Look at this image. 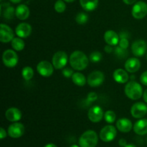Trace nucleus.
<instances>
[{"mask_svg":"<svg viewBox=\"0 0 147 147\" xmlns=\"http://www.w3.org/2000/svg\"><path fill=\"white\" fill-rule=\"evenodd\" d=\"M70 65L76 70H83L88 65V58L84 53L79 50L73 52L69 59Z\"/></svg>","mask_w":147,"mask_h":147,"instance_id":"nucleus-1","label":"nucleus"},{"mask_svg":"<svg viewBox=\"0 0 147 147\" xmlns=\"http://www.w3.org/2000/svg\"><path fill=\"white\" fill-rule=\"evenodd\" d=\"M132 16L135 19L141 20L145 17L147 14V4L144 1H139L135 3L131 10Z\"/></svg>","mask_w":147,"mask_h":147,"instance_id":"nucleus-7","label":"nucleus"},{"mask_svg":"<svg viewBox=\"0 0 147 147\" xmlns=\"http://www.w3.org/2000/svg\"><path fill=\"white\" fill-rule=\"evenodd\" d=\"M140 80L142 84L147 86V70L142 73L140 77Z\"/></svg>","mask_w":147,"mask_h":147,"instance_id":"nucleus-36","label":"nucleus"},{"mask_svg":"<svg viewBox=\"0 0 147 147\" xmlns=\"http://www.w3.org/2000/svg\"><path fill=\"white\" fill-rule=\"evenodd\" d=\"M140 67V60L136 57H130L126 60L124 64V67L126 71L131 73H136L139 70Z\"/></svg>","mask_w":147,"mask_h":147,"instance_id":"nucleus-16","label":"nucleus"},{"mask_svg":"<svg viewBox=\"0 0 147 147\" xmlns=\"http://www.w3.org/2000/svg\"><path fill=\"white\" fill-rule=\"evenodd\" d=\"M104 50L107 53H111L113 51L114 49L112 47L111 45H106V47H105Z\"/></svg>","mask_w":147,"mask_h":147,"instance_id":"nucleus-39","label":"nucleus"},{"mask_svg":"<svg viewBox=\"0 0 147 147\" xmlns=\"http://www.w3.org/2000/svg\"><path fill=\"white\" fill-rule=\"evenodd\" d=\"M147 50V44L144 40H138L134 42L131 45L132 53L136 57H142Z\"/></svg>","mask_w":147,"mask_h":147,"instance_id":"nucleus-11","label":"nucleus"},{"mask_svg":"<svg viewBox=\"0 0 147 147\" xmlns=\"http://www.w3.org/2000/svg\"><path fill=\"white\" fill-rule=\"evenodd\" d=\"M113 52H114L115 55L120 59H124L129 55V52H128L127 49L122 48L119 45L115 47Z\"/></svg>","mask_w":147,"mask_h":147,"instance_id":"nucleus-28","label":"nucleus"},{"mask_svg":"<svg viewBox=\"0 0 147 147\" xmlns=\"http://www.w3.org/2000/svg\"><path fill=\"white\" fill-rule=\"evenodd\" d=\"M5 117L9 121L17 122L22 119V112L17 108H9L6 111Z\"/></svg>","mask_w":147,"mask_h":147,"instance_id":"nucleus-17","label":"nucleus"},{"mask_svg":"<svg viewBox=\"0 0 147 147\" xmlns=\"http://www.w3.org/2000/svg\"><path fill=\"white\" fill-rule=\"evenodd\" d=\"M136 1H137V0H123V1L125 3V4H129V5L134 4Z\"/></svg>","mask_w":147,"mask_h":147,"instance_id":"nucleus-41","label":"nucleus"},{"mask_svg":"<svg viewBox=\"0 0 147 147\" xmlns=\"http://www.w3.org/2000/svg\"><path fill=\"white\" fill-rule=\"evenodd\" d=\"M98 98V95L94 92H90L88 93L87 96V102L88 103H93V102L96 101Z\"/></svg>","mask_w":147,"mask_h":147,"instance_id":"nucleus-35","label":"nucleus"},{"mask_svg":"<svg viewBox=\"0 0 147 147\" xmlns=\"http://www.w3.org/2000/svg\"><path fill=\"white\" fill-rule=\"evenodd\" d=\"M88 20V16L84 12H79L76 17V21L79 24H84Z\"/></svg>","mask_w":147,"mask_h":147,"instance_id":"nucleus-29","label":"nucleus"},{"mask_svg":"<svg viewBox=\"0 0 147 147\" xmlns=\"http://www.w3.org/2000/svg\"><path fill=\"white\" fill-rule=\"evenodd\" d=\"M105 80V76L101 71L99 70H96L90 73L88 76L87 79L88 84L90 86V87L96 88L98 87L102 83L104 82Z\"/></svg>","mask_w":147,"mask_h":147,"instance_id":"nucleus-8","label":"nucleus"},{"mask_svg":"<svg viewBox=\"0 0 147 147\" xmlns=\"http://www.w3.org/2000/svg\"><path fill=\"white\" fill-rule=\"evenodd\" d=\"M62 73H63V75L65 77L68 78H72L74 73H73V70L71 68H70V67H65V68H63Z\"/></svg>","mask_w":147,"mask_h":147,"instance_id":"nucleus-34","label":"nucleus"},{"mask_svg":"<svg viewBox=\"0 0 147 147\" xmlns=\"http://www.w3.org/2000/svg\"><path fill=\"white\" fill-rule=\"evenodd\" d=\"M37 70L40 76L43 77H50L53 73L54 66L53 63H50L47 60H42L37 64Z\"/></svg>","mask_w":147,"mask_h":147,"instance_id":"nucleus-9","label":"nucleus"},{"mask_svg":"<svg viewBox=\"0 0 147 147\" xmlns=\"http://www.w3.org/2000/svg\"><path fill=\"white\" fill-rule=\"evenodd\" d=\"M15 16L20 20H25L30 16V9L25 4H20L16 8Z\"/></svg>","mask_w":147,"mask_h":147,"instance_id":"nucleus-22","label":"nucleus"},{"mask_svg":"<svg viewBox=\"0 0 147 147\" xmlns=\"http://www.w3.org/2000/svg\"><path fill=\"white\" fill-rule=\"evenodd\" d=\"M70 147H80V146H78V145H76V144H73V145H71Z\"/></svg>","mask_w":147,"mask_h":147,"instance_id":"nucleus-47","label":"nucleus"},{"mask_svg":"<svg viewBox=\"0 0 147 147\" xmlns=\"http://www.w3.org/2000/svg\"><path fill=\"white\" fill-rule=\"evenodd\" d=\"M125 147H136L134 144H127Z\"/></svg>","mask_w":147,"mask_h":147,"instance_id":"nucleus-45","label":"nucleus"},{"mask_svg":"<svg viewBox=\"0 0 147 147\" xmlns=\"http://www.w3.org/2000/svg\"><path fill=\"white\" fill-rule=\"evenodd\" d=\"M146 143H147V139H146Z\"/></svg>","mask_w":147,"mask_h":147,"instance_id":"nucleus-49","label":"nucleus"},{"mask_svg":"<svg viewBox=\"0 0 147 147\" xmlns=\"http://www.w3.org/2000/svg\"><path fill=\"white\" fill-rule=\"evenodd\" d=\"M63 1H66V2H69V3H70V2H73V1H74L75 0H63Z\"/></svg>","mask_w":147,"mask_h":147,"instance_id":"nucleus-46","label":"nucleus"},{"mask_svg":"<svg viewBox=\"0 0 147 147\" xmlns=\"http://www.w3.org/2000/svg\"><path fill=\"white\" fill-rule=\"evenodd\" d=\"M80 4L86 11H93L98 7V0H80Z\"/></svg>","mask_w":147,"mask_h":147,"instance_id":"nucleus-24","label":"nucleus"},{"mask_svg":"<svg viewBox=\"0 0 147 147\" xmlns=\"http://www.w3.org/2000/svg\"><path fill=\"white\" fill-rule=\"evenodd\" d=\"M126 96L131 100H138L143 96L142 86L136 81L129 82L124 88Z\"/></svg>","mask_w":147,"mask_h":147,"instance_id":"nucleus-2","label":"nucleus"},{"mask_svg":"<svg viewBox=\"0 0 147 147\" xmlns=\"http://www.w3.org/2000/svg\"><path fill=\"white\" fill-rule=\"evenodd\" d=\"M119 39L120 38H129V33L126 31H122L121 32L120 34H119Z\"/></svg>","mask_w":147,"mask_h":147,"instance_id":"nucleus-37","label":"nucleus"},{"mask_svg":"<svg viewBox=\"0 0 147 147\" xmlns=\"http://www.w3.org/2000/svg\"><path fill=\"white\" fill-rule=\"evenodd\" d=\"M147 113V106L142 102L134 103L131 108V114L135 119H142Z\"/></svg>","mask_w":147,"mask_h":147,"instance_id":"nucleus-10","label":"nucleus"},{"mask_svg":"<svg viewBox=\"0 0 147 147\" xmlns=\"http://www.w3.org/2000/svg\"><path fill=\"white\" fill-rule=\"evenodd\" d=\"M104 40L108 45L116 46L119 42V35L113 30H108L104 34Z\"/></svg>","mask_w":147,"mask_h":147,"instance_id":"nucleus-19","label":"nucleus"},{"mask_svg":"<svg viewBox=\"0 0 147 147\" xmlns=\"http://www.w3.org/2000/svg\"><path fill=\"white\" fill-rule=\"evenodd\" d=\"M98 142V138L96 131L88 130L80 136L79 139L80 147H96Z\"/></svg>","mask_w":147,"mask_h":147,"instance_id":"nucleus-3","label":"nucleus"},{"mask_svg":"<svg viewBox=\"0 0 147 147\" xmlns=\"http://www.w3.org/2000/svg\"><path fill=\"white\" fill-rule=\"evenodd\" d=\"M117 131L116 128L112 125L104 126L100 131V139L104 142H110L116 138Z\"/></svg>","mask_w":147,"mask_h":147,"instance_id":"nucleus-5","label":"nucleus"},{"mask_svg":"<svg viewBox=\"0 0 147 147\" xmlns=\"http://www.w3.org/2000/svg\"><path fill=\"white\" fill-rule=\"evenodd\" d=\"M7 136V132L3 128L0 129V139H4Z\"/></svg>","mask_w":147,"mask_h":147,"instance_id":"nucleus-38","label":"nucleus"},{"mask_svg":"<svg viewBox=\"0 0 147 147\" xmlns=\"http://www.w3.org/2000/svg\"><path fill=\"white\" fill-rule=\"evenodd\" d=\"M88 117L93 123L100 122L103 119V117H104L103 109L98 106H95L90 108L88 113Z\"/></svg>","mask_w":147,"mask_h":147,"instance_id":"nucleus-13","label":"nucleus"},{"mask_svg":"<svg viewBox=\"0 0 147 147\" xmlns=\"http://www.w3.org/2000/svg\"><path fill=\"white\" fill-rule=\"evenodd\" d=\"M14 39V33L12 30L5 24H0V41L7 43L11 42Z\"/></svg>","mask_w":147,"mask_h":147,"instance_id":"nucleus-14","label":"nucleus"},{"mask_svg":"<svg viewBox=\"0 0 147 147\" xmlns=\"http://www.w3.org/2000/svg\"><path fill=\"white\" fill-rule=\"evenodd\" d=\"M11 47L16 51H22L24 48V42L21 37H15L11 41Z\"/></svg>","mask_w":147,"mask_h":147,"instance_id":"nucleus-26","label":"nucleus"},{"mask_svg":"<svg viewBox=\"0 0 147 147\" xmlns=\"http://www.w3.org/2000/svg\"><path fill=\"white\" fill-rule=\"evenodd\" d=\"M72 80L74 84L78 86H80V87L84 86L86 83V78L85 76L79 72L73 73V76H72Z\"/></svg>","mask_w":147,"mask_h":147,"instance_id":"nucleus-25","label":"nucleus"},{"mask_svg":"<svg viewBox=\"0 0 147 147\" xmlns=\"http://www.w3.org/2000/svg\"><path fill=\"white\" fill-rule=\"evenodd\" d=\"M113 78L115 81L119 83H126L129 80V74L126 70L123 69H116L113 74Z\"/></svg>","mask_w":147,"mask_h":147,"instance_id":"nucleus-21","label":"nucleus"},{"mask_svg":"<svg viewBox=\"0 0 147 147\" xmlns=\"http://www.w3.org/2000/svg\"><path fill=\"white\" fill-rule=\"evenodd\" d=\"M9 1L12 3H14V4H17V3H20L22 0H9Z\"/></svg>","mask_w":147,"mask_h":147,"instance_id":"nucleus-44","label":"nucleus"},{"mask_svg":"<svg viewBox=\"0 0 147 147\" xmlns=\"http://www.w3.org/2000/svg\"><path fill=\"white\" fill-rule=\"evenodd\" d=\"M146 59H147V55H146Z\"/></svg>","mask_w":147,"mask_h":147,"instance_id":"nucleus-48","label":"nucleus"},{"mask_svg":"<svg viewBox=\"0 0 147 147\" xmlns=\"http://www.w3.org/2000/svg\"><path fill=\"white\" fill-rule=\"evenodd\" d=\"M103 58L102 54L99 51H94L92 53H90V56H89V59L92 63H99L100 60Z\"/></svg>","mask_w":147,"mask_h":147,"instance_id":"nucleus-31","label":"nucleus"},{"mask_svg":"<svg viewBox=\"0 0 147 147\" xmlns=\"http://www.w3.org/2000/svg\"><path fill=\"white\" fill-rule=\"evenodd\" d=\"M119 145L121 147H125L127 145V142H126V140H125L124 139H121L119 141Z\"/></svg>","mask_w":147,"mask_h":147,"instance_id":"nucleus-40","label":"nucleus"},{"mask_svg":"<svg viewBox=\"0 0 147 147\" xmlns=\"http://www.w3.org/2000/svg\"><path fill=\"white\" fill-rule=\"evenodd\" d=\"M1 13L6 20H11L15 15V9L9 4H4L1 5Z\"/></svg>","mask_w":147,"mask_h":147,"instance_id":"nucleus-23","label":"nucleus"},{"mask_svg":"<svg viewBox=\"0 0 147 147\" xmlns=\"http://www.w3.org/2000/svg\"><path fill=\"white\" fill-rule=\"evenodd\" d=\"M22 76L26 80H30L34 76V70L30 66H26L22 70Z\"/></svg>","mask_w":147,"mask_h":147,"instance_id":"nucleus-27","label":"nucleus"},{"mask_svg":"<svg viewBox=\"0 0 147 147\" xmlns=\"http://www.w3.org/2000/svg\"><path fill=\"white\" fill-rule=\"evenodd\" d=\"M134 131L135 133L140 136L147 134V119H140L134 125Z\"/></svg>","mask_w":147,"mask_h":147,"instance_id":"nucleus-20","label":"nucleus"},{"mask_svg":"<svg viewBox=\"0 0 147 147\" xmlns=\"http://www.w3.org/2000/svg\"><path fill=\"white\" fill-rule=\"evenodd\" d=\"M119 46L123 49H127L129 45V41L128 38H120L119 39Z\"/></svg>","mask_w":147,"mask_h":147,"instance_id":"nucleus-33","label":"nucleus"},{"mask_svg":"<svg viewBox=\"0 0 147 147\" xmlns=\"http://www.w3.org/2000/svg\"><path fill=\"white\" fill-rule=\"evenodd\" d=\"M116 113L113 111H107L104 113V119L107 123H113L116 121Z\"/></svg>","mask_w":147,"mask_h":147,"instance_id":"nucleus-30","label":"nucleus"},{"mask_svg":"<svg viewBox=\"0 0 147 147\" xmlns=\"http://www.w3.org/2000/svg\"><path fill=\"white\" fill-rule=\"evenodd\" d=\"M132 127H133L132 122L129 119L122 118V119H119L116 122V128L118 130L123 133L129 132L132 129Z\"/></svg>","mask_w":147,"mask_h":147,"instance_id":"nucleus-18","label":"nucleus"},{"mask_svg":"<svg viewBox=\"0 0 147 147\" xmlns=\"http://www.w3.org/2000/svg\"><path fill=\"white\" fill-rule=\"evenodd\" d=\"M68 57L66 53L63 51H58L55 53L52 59V63L55 69H63L67 65Z\"/></svg>","mask_w":147,"mask_h":147,"instance_id":"nucleus-6","label":"nucleus"},{"mask_svg":"<svg viewBox=\"0 0 147 147\" xmlns=\"http://www.w3.org/2000/svg\"><path fill=\"white\" fill-rule=\"evenodd\" d=\"M2 61L6 67H14L18 63V56L15 51L8 49L3 53Z\"/></svg>","mask_w":147,"mask_h":147,"instance_id":"nucleus-4","label":"nucleus"},{"mask_svg":"<svg viewBox=\"0 0 147 147\" xmlns=\"http://www.w3.org/2000/svg\"><path fill=\"white\" fill-rule=\"evenodd\" d=\"M32 32V27L28 23H20L16 27L15 33L19 37L26 38L29 37Z\"/></svg>","mask_w":147,"mask_h":147,"instance_id":"nucleus-15","label":"nucleus"},{"mask_svg":"<svg viewBox=\"0 0 147 147\" xmlns=\"http://www.w3.org/2000/svg\"><path fill=\"white\" fill-rule=\"evenodd\" d=\"M24 133V126L22 123L14 122L8 128V134L13 139H17L23 136Z\"/></svg>","mask_w":147,"mask_h":147,"instance_id":"nucleus-12","label":"nucleus"},{"mask_svg":"<svg viewBox=\"0 0 147 147\" xmlns=\"http://www.w3.org/2000/svg\"><path fill=\"white\" fill-rule=\"evenodd\" d=\"M44 147H57V146H56V145L55 144L50 143V144H46Z\"/></svg>","mask_w":147,"mask_h":147,"instance_id":"nucleus-43","label":"nucleus"},{"mask_svg":"<svg viewBox=\"0 0 147 147\" xmlns=\"http://www.w3.org/2000/svg\"><path fill=\"white\" fill-rule=\"evenodd\" d=\"M66 9L65 3L63 0H57L55 4V10L58 13L64 12Z\"/></svg>","mask_w":147,"mask_h":147,"instance_id":"nucleus-32","label":"nucleus"},{"mask_svg":"<svg viewBox=\"0 0 147 147\" xmlns=\"http://www.w3.org/2000/svg\"><path fill=\"white\" fill-rule=\"evenodd\" d=\"M143 98H144V102H146L147 103V89L146 90H144V92Z\"/></svg>","mask_w":147,"mask_h":147,"instance_id":"nucleus-42","label":"nucleus"}]
</instances>
